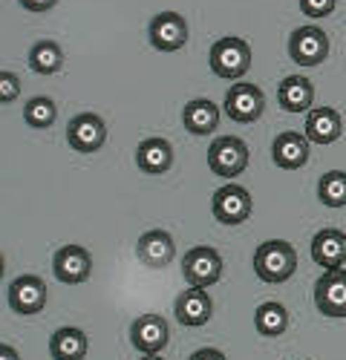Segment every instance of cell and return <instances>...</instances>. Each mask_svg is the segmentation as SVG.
<instances>
[{
  "label": "cell",
  "mask_w": 346,
  "mask_h": 360,
  "mask_svg": "<svg viewBox=\"0 0 346 360\" xmlns=\"http://www.w3.org/2000/svg\"><path fill=\"white\" fill-rule=\"evenodd\" d=\"M254 271L269 285H280L286 280H292L297 271L295 245H288L286 239H266V243L254 251Z\"/></svg>",
  "instance_id": "1"
},
{
  "label": "cell",
  "mask_w": 346,
  "mask_h": 360,
  "mask_svg": "<svg viewBox=\"0 0 346 360\" xmlns=\"http://www.w3.org/2000/svg\"><path fill=\"white\" fill-rule=\"evenodd\" d=\"M211 72L217 78H228V81H240L248 70H251V46L243 41V38H219L214 46H211Z\"/></svg>",
  "instance_id": "2"
},
{
  "label": "cell",
  "mask_w": 346,
  "mask_h": 360,
  "mask_svg": "<svg viewBox=\"0 0 346 360\" xmlns=\"http://www.w3.org/2000/svg\"><path fill=\"white\" fill-rule=\"evenodd\" d=\"M248 159H251L248 144L243 139H237V136H219L208 147V167H211V173L225 176V179L240 176L248 167Z\"/></svg>",
  "instance_id": "3"
},
{
  "label": "cell",
  "mask_w": 346,
  "mask_h": 360,
  "mask_svg": "<svg viewBox=\"0 0 346 360\" xmlns=\"http://www.w3.org/2000/svg\"><path fill=\"white\" fill-rule=\"evenodd\" d=\"M182 277L191 288H208L222 277V257L211 245H196L182 257Z\"/></svg>",
  "instance_id": "4"
},
{
  "label": "cell",
  "mask_w": 346,
  "mask_h": 360,
  "mask_svg": "<svg viewBox=\"0 0 346 360\" xmlns=\"http://www.w3.org/2000/svg\"><path fill=\"white\" fill-rule=\"evenodd\" d=\"M288 55L300 67H321L329 58V38L317 26H300L288 38Z\"/></svg>",
  "instance_id": "5"
},
{
  "label": "cell",
  "mask_w": 346,
  "mask_h": 360,
  "mask_svg": "<svg viewBox=\"0 0 346 360\" xmlns=\"http://www.w3.org/2000/svg\"><path fill=\"white\" fill-rule=\"evenodd\" d=\"M6 300L15 314H23V317L41 314L46 306V283L38 274H20L9 283Z\"/></svg>",
  "instance_id": "6"
},
{
  "label": "cell",
  "mask_w": 346,
  "mask_h": 360,
  "mask_svg": "<svg viewBox=\"0 0 346 360\" xmlns=\"http://www.w3.org/2000/svg\"><path fill=\"white\" fill-rule=\"evenodd\" d=\"M263 110H266V96H263V89H260L257 84H234L228 89L225 112H228L231 122L251 124V122H257V118L263 115Z\"/></svg>",
  "instance_id": "7"
},
{
  "label": "cell",
  "mask_w": 346,
  "mask_h": 360,
  "mask_svg": "<svg viewBox=\"0 0 346 360\" xmlns=\"http://www.w3.org/2000/svg\"><path fill=\"white\" fill-rule=\"evenodd\" d=\"M52 274L58 277V283L67 285H81L90 280L93 274V257L81 245H64L58 248L52 257Z\"/></svg>",
  "instance_id": "8"
},
{
  "label": "cell",
  "mask_w": 346,
  "mask_h": 360,
  "mask_svg": "<svg viewBox=\"0 0 346 360\" xmlns=\"http://www.w3.org/2000/svg\"><path fill=\"white\" fill-rule=\"evenodd\" d=\"M251 207H254L251 193L243 185H237V182H228V185H222L214 193V217L222 225H243V222H248Z\"/></svg>",
  "instance_id": "9"
},
{
  "label": "cell",
  "mask_w": 346,
  "mask_h": 360,
  "mask_svg": "<svg viewBox=\"0 0 346 360\" xmlns=\"http://www.w3.org/2000/svg\"><path fill=\"white\" fill-rule=\"evenodd\" d=\"M67 141L78 153H98L107 141V124L96 112H81L67 124Z\"/></svg>",
  "instance_id": "10"
},
{
  "label": "cell",
  "mask_w": 346,
  "mask_h": 360,
  "mask_svg": "<svg viewBox=\"0 0 346 360\" xmlns=\"http://www.w3.org/2000/svg\"><path fill=\"white\" fill-rule=\"evenodd\" d=\"M314 306L326 317H346V268H332L314 283Z\"/></svg>",
  "instance_id": "11"
},
{
  "label": "cell",
  "mask_w": 346,
  "mask_h": 360,
  "mask_svg": "<svg viewBox=\"0 0 346 360\" xmlns=\"http://www.w3.org/2000/svg\"><path fill=\"white\" fill-rule=\"evenodd\" d=\"M148 38L159 52H179L188 44V23L177 12H159L148 26Z\"/></svg>",
  "instance_id": "12"
},
{
  "label": "cell",
  "mask_w": 346,
  "mask_h": 360,
  "mask_svg": "<svg viewBox=\"0 0 346 360\" xmlns=\"http://www.w3.org/2000/svg\"><path fill=\"white\" fill-rule=\"evenodd\" d=\"M170 338V326L162 314H141L130 326V343L141 354H159L167 346Z\"/></svg>",
  "instance_id": "13"
},
{
  "label": "cell",
  "mask_w": 346,
  "mask_h": 360,
  "mask_svg": "<svg viewBox=\"0 0 346 360\" xmlns=\"http://www.w3.org/2000/svg\"><path fill=\"white\" fill-rule=\"evenodd\" d=\"M136 257L141 265L148 268H167L177 257V243H173V236L167 231H148L139 236L136 243Z\"/></svg>",
  "instance_id": "14"
},
{
  "label": "cell",
  "mask_w": 346,
  "mask_h": 360,
  "mask_svg": "<svg viewBox=\"0 0 346 360\" xmlns=\"http://www.w3.org/2000/svg\"><path fill=\"white\" fill-rule=\"evenodd\" d=\"M173 314H177V320L188 328H199L205 326L214 314V303L205 288H188L177 297V306H173Z\"/></svg>",
  "instance_id": "15"
},
{
  "label": "cell",
  "mask_w": 346,
  "mask_h": 360,
  "mask_svg": "<svg viewBox=\"0 0 346 360\" xmlns=\"http://www.w3.org/2000/svg\"><path fill=\"white\" fill-rule=\"evenodd\" d=\"M312 259L332 271V268H340L346 262V233L338 228H323L317 231L312 239Z\"/></svg>",
  "instance_id": "16"
},
{
  "label": "cell",
  "mask_w": 346,
  "mask_h": 360,
  "mask_svg": "<svg viewBox=\"0 0 346 360\" xmlns=\"http://www.w3.org/2000/svg\"><path fill=\"white\" fill-rule=\"evenodd\" d=\"M271 159L283 170H300L309 162V139L303 133H280L271 144Z\"/></svg>",
  "instance_id": "17"
},
{
  "label": "cell",
  "mask_w": 346,
  "mask_h": 360,
  "mask_svg": "<svg viewBox=\"0 0 346 360\" xmlns=\"http://www.w3.org/2000/svg\"><path fill=\"white\" fill-rule=\"evenodd\" d=\"M136 165L141 173H150V176H162L173 167V147L167 139H144L136 147Z\"/></svg>",
  "instance_id": "18"
},
{
  "label": "cell",
  "mask_w": 346,
  "mask_h": 360,
  "mask_svg": "<svg viewBox=\"0 0 346 360\" xmlns=\"http://www.w3.org/2000/svg\"><path fill=\"white\" fill-rule=\"evenodd\" d=\"M343 133V122H340V112L332 107H314L306 115V139L312 144H332L338 141Z\"/></svg>",
  "instance_id": "19"
},
{
  "label": "cell",
  "mask_w": 346,
  "mask_h": 360,
  "mask_svg": "<svg viewBox=\"0 0 346 360\" xmlns=\"http://www.w3.org/2000/svg\"><path fill=\"white\" fill-rule=\"evenodd\" d=\"M277 101L286 112H306L314 101V84L303 75H288L277 86Z\"/></svg>",
  "instance_id": "20"
},
{
  "label": "cell",
  "mask_w": 346,
  "mask_h": 360,
  "mask_svg": "<svg viewBox=\"0 0 346 360\" xmlns=\"http://www.w3.org/2000/svg\"><path fill=\"white\" fill-rule=\"evenodd\" d=\"M182 124L193 136H208L219 127V107L211 98H193L182 110Z\"/></svg>",
  "instance_id": "21"
},
{
  "label": "cell",
  "mask_w": 346,
  "mask_h": 360,
  "mask_svg": "<svg viewBox=\"0 0 346 360\" xmlns=\"http://www.w3.org/2000/svg\"><path fill=\"white\" fill-rule=\"evenodd\" d=\"M52 360H84L86 357V335L75 326H64L49 338Z\"/></svg>",
  "instance_id": "22"
},
{
  "label": "cell",
  "mask_w": 346,
  "mask_h": 360,
  "mask_svg": "<svg viewBox=\"0 0 346 360\" xmlns=\"http://www.w3.org/2000/svg\"><path fill=\"white\" fill-rule=\"evenodd\" d=\"M254 328L263 338H280L288 328V309L277 300H269L254 311Z\"/></svg>",
  "instance_id": "23"
},
{
  "label": "cell",
  "mask_w": 346,
  "mask_h": 360,
  "mask_svg": "<svg viewBox=\"0 0 346 360\" xmlns=\"http://www.w3.org/2000/svg\"><path fill=\"white\" fill-rule=\"evenodd\" d=\"M29 67L38 75H55L64 67V49L55 41H38L32 49H29Z\"/></svg>",
  "instance_id": "24"
},
{
  "label": "cell",
  "mask_w": 346,
  "mask_h": 360,
  "mask_svg": "<svg viewBox=\"0 0 346 360\" xmlns=\"http://www.w3.org/2000/svg\"><path fill=\"white\" fill-rule=\"evenodd\" d=\"M317 199L326 207H346V173L343 170H329L317 182Z\"/></svg>",
  "instance_id": "25"
},
{
  "label": "cell",
  "mask_w": 346,
  "mask_h": 360,
  "mask_svg": "<svg viewBox=\"0 0 346 360\" xmlns=\"http://www.w3.org/2000/svg\"><path fill=\"white\" fill-rule=\"evenodd\" d=\"M55 115H58V107L49 96H35L29 98L26 107H23V122L35 130H46L55 124Z\"/></svg>",
  "instance_id": "26"
},
{
  "label": "cell",
  "mask_w": 346,
  "mask_h": 360,
  "mask_svg": "<svg viewBox=\"0 0 346 360\" xmlns=\"http://www.w3.org/2000/svg\"><path fill=\"white\" fill-rule=\"evenodd\" d=\"M18 96H20V78L15 72L4 70L0 72V101L12 104V101H18Z\"/></svg>",
  "instance_id": "27"
},
{
  "label": "cell",
  "mask_w": 346,
  "mask_h": 360,
  "mask_svg": "<svg viewBox=\"0 0 346 360\" xmlns=\"http://www.w3.org/2000/svg\"><path fill=\"white\" fill-rule=\"evenodd\" d=\"M338 0H300V12L309 18H326L335 12Z\"/></svg>",
  "instance_id": "28"
},
{
  "label": "cell",
  "mask_w": 346,
  "mask_h": 360,
  "mask_svg": "<svg viewBox=\"0 0 346 360\" xmlns=\"http://www.w3.org/2000/svg\"><path fill=\"white\" fill-rule=\"evenodd\" d=\"M18 4L26 9V12H35V15H44L49 9L58 6V0H18Z\"/></svg>",
  "instance_id": "29"
},
{
  "label": "cell",
  "mask_w": 346,
  "mask_h": 360,
  "mask_svg": "<svg viewBox=\"0 0 346 360\" xmlns=\"http://www.w3.org/2000/svg\"><path fill=\"white\" fill-rule=\"evenodd\" d=\"M191 360H228L219 349H211V346H205V349H196L193 354H191Z\"/></svg>",
  "instance_id": "30"
},
{
  "label": "cell",
  "mask_w": 346,
  "mask_h": 360,
  "mask_svg": "<svg viewBox=\"0 0 346 360\" xmlns=\"http://www.w3.org/2000/svg\"><path fill=\"white\" fill-rule=\"evenodd\" d=\"M0 360H20V354H18V349H15V346L4 343V346H0Z\"/></svg>",
  "instance_id": "31"
},
{
  "label": "cell",
  "mask_w": 346,
  "mask_h": 360,
  "mask_svg": "<svg viewBox=\"0 0 346 360\" xmlns=\"http://www.w3.org/2000/svg\"><path fill=\"white\" fill-rule=\"evenodd\" d=\"M141 360H165V357H159V354H144Z\"/></svg>",
  "instance_id": "32"
}]
</instances>
